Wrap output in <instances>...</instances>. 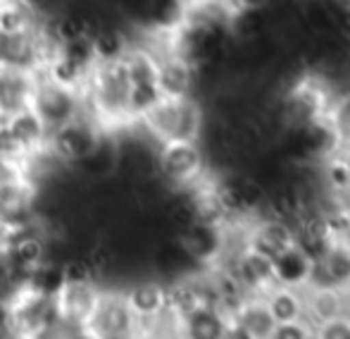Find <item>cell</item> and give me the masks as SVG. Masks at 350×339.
<instances>
[{"label":"cell","mask_w":350,"mask_h":339,"mask_svg":"<svg viewBox=\"0 0 350 339\" xmlns=\"http://www.w3.org/2000/svg\"><path fill=\"white\" fill-rule=\"evenodd\" d=\"M338 158H341V163L346 165V170H348V175H350V141L341 146V153H338Z\"/></svg>","instance_id":"obj_37"},{"label":"cell","mask_w":350,"mask_h":339,"mask_svg":"<svg viewBox=\"0 0 350 339\" xmlns=\"http://www.w3.org/2000/svg\"><path fill=\"white\" fill-rule=\"evenodd\" d=\"M348 5H350V0H348Z\"/></svg>","instance_id":"obj_39"},{"label":"cell","mask_w":350,"mask_h":339,"mask_svg":"<svg viewBox=\"0 0 350 339\" xmlns=\"http://www.w3.org/2000/svg\"><path fill=\"white\" fill-rule=\"evenodd\" d=\"M272 263H274V282L279 287L300 289L305 284H310V277H312V255L305 251V249H300L298 242L286 249V251H281L277 258H272Z\"/></svg>","instance_id":"obj_19"},{"label":"cell","mask_w":350,"mask_h":339,"mask_svg":"<svg viewBox=\"0 0 350 339\" xmlns=\"http://www.w3.org/2000/svg\"><path fill=\"white\" fill-rule=\"evenodd\" d=\"M160 88L157 84H131L129 93V122L136 125L157 101H160Z\"/></svg>","instance_id":"obj_27"},{"label":"cell","mask_w":350,"mask_h":339,"mask_svg":"<svg viewBox=\"0 0 350 339\" xmlns=\"http://www.w3.org/2000/svg\"><path fill=\"white\" fill-rule=\"evenodd\" d=\"M100 292L103 287H98V282H67L55 297L60 318L83 327L91 318L98 299H100Z\"/></svg>","instance_id":"obj_14"},{"label":"cell","mask_w":350,"mask_h":339,"mask_svg":"<svg viewBox=\"0 0 350 339\" xmlns=\"http://www.w3.org/2000/svg\"><path fill=\"white\" fill-rule=\"evenodd\" d=\"M122 294H124L136 321L141 323L143 335L148 332V325L157 323L167 313V294H170V289H167V284L162 279L155 277L136 279L126 289H122Z\"/></svg>","instance_id":"obj_10"},{"label":"cell","mask_w":350,"mask_h":339,"mask_svg":"<svg viewBox=\"0 0 350 339\" xmlns=\"http://www.w3.org/2000/svg\"><path fill=\"white\" fill-rule=\"evenodd\" d=\"M329 120L334 122V127H336L343 144H348L350 141V96L338 101V105L334 108V115L329 117Z\"/></svg>","instance_id":"obj_34"},{"label":"cell","mask_w":350,"mask_h":339,"mask_svg":"<svg viewBox=\"0 0 350 339\" xmlns=\"http://www.w3.org/2000/svg\"><path fill=\"white\" fill-rule=\"evenodd\" d=\"M41 75L48 77V79L55 81V84H60V86L74 88V91H83L86 79H88V70L79 67L77 62H72L70 58H65L60 51H55L51 58H48Z\"/></svg>","instance_id":"obj_25"},{"label":"cell","mask_w":350,"mask_h":339,"mask_svg":"<svg viewBox=\"0 0 350 339\" xmlns=\"http://www.w3.org/2000/svg\"><path fill=\"white\" fill-rule=\"evenodd\" d=\"M103 129L91 120V115L77 117L70 125L60 127V129L48 134L46 151L57 160V163L74 168L79 160H83L93 151V146L98 144Z\"/></svg>","instance_id":"obj_7"},{"label":"cell","mask_w":350,"mask_h":339,"mask_svg":"<svg viewBox=\"0 0 350 339\" xmlns=\"http://www.w3.org/2000/svg\"><path fill=\"white\" fill-rule=\"evenodd\" d=\"M224 339H250L245 335L243 330H239V327L234 325V323L229 321V325H226V332H224Z\"/></svg>","instance_id":"obj_36"},{"label":"cell","mask_w":350,"mask_h":339,"mask_svg":"<svg viewBox=\"0 0 350 339\" xmlns=\"http://www.w3.org/2000/svg\"><path fill=\"white\" fill-rule=\"evenodd\" d=\"M312 339H350V318L341 316L312 327Z\"/></svg>","instance_id":"obj_31"},{"label":"cell","mask_w":350,"mask_h":339,"mask_svg":"<svg viewBox=\"0 0 350 339\" xmlns=\"http://www.w3.org/2000/svg\"><path fill=\"white\" fill-rule=\"evenodd\" d=\"M5 308H8L10 339H27L60 318L55 299L36 294L27 287H19L5 301Z\"/></svg>","instance_id":"obj_6"},{"label":"cell","mask_w":350,"mask_h":339,"mask_svg":"<svg viewBox=\"0 0 350 339\" xmlns=\"http://www.w3.org/2000/svg\"><path fill=\"white\" fill-rule=\"evenodd\" d=\"M239 330H243L250 339H269L277 327L272 313H269L265 299H243L234 313L229 316Z\"/></svg>","instance_id":"obj_20"},{"label":"cell","mask_w":350,"mask_h":339,"mask_svg":"<svg viewBox=\"0 0 350 339\" xmlns=\"http://www.w3.org/2000/svg\"><path fill=\"white\" fill-rule=\"evenodd\" d=\"M327 110V93L314 79L298 81L288 93H286L284 103H281V122L284 127H300L324 117Z\"/></svg>","instance_id":"obj_9"},{"label":"cell","mask_w":350,"mask_h":339,"mask_svg":"<svg viewBox=\"0 0 350 339\" xmlns=\"http://www.w3.org/2000/svg\"><path fill=\"white\" fill-rule=\"evenodd\" d=\"M81 335H83V327L74 325V323L65 321V318H57L55 323L46 325L43 330L33 332V335L27 339H81Z\"/></svg>","instance_id":"obj_29"},{"label":"cell","mask_w":350,"mask_h":339,"mask_svg":"<svg viewBox=\"0 0 350 339\" xmlns=\"http://www.w3.org/2000/svg\"><path fill=\"white\" fill-rule=\"evenodd\" d=\"M234 277L239 279L241 287L253 289V292H269L272 287H277L272 258L250 247H243V251L236 258Z\"/></svg>","instance_id":"obj_18"},{"label":"cell","mask_w":350,"mask_h":339,"mask_svg":"<svg viewBox=\"0 0 350 339\" xmlns=\"http://www.w3.org/2000/svg\"><path fill=\"white\" fill-rule=\"evenodd\" d=\"M310 287H332L338 292L350 287V244L346 239H334L317 258H312Z\"/></svg>","instance_id":"obj_11"},{"label":"cell","mask_w":350,"mask_h":339,"mask_svg":"<svg viewBox=\"0 0 350 339\" xmlns=\"http://www.w3.org/2000/svg\"><path fill=\"white\" fill-rule=\"evenodd\" d=\"M176 244L193 263H215L224 251V227L210 223H193L176 232Z\"/></svg>","instance_id":"obj_12"},{"label":"cell","mask_w":350,"mask_h":339,"mask_svg":"<svg viewBox=\"0 0 350 339\" xmlns=\"http://www.w3.org/2000/svg\"><path fill=\"white\" fill-rule=\"evenodd\" d=\"M305 301V311L310 313V318L314 321V325H322L334 318L346 316L343 313V294L338 289L332 287H310Z\"/></svg>","instance_id":"obj_23"},{"label":"cell","mask_w":350,"mask_h":339,"mask_svg":"<svg viewBox=\"0 0 350 339\" xmlns=\"http://www.w3.org/2000/svg\"><path fill=\"white\" fill-rule=\"evenodd\" d=\"M5 122H8L10 131L14 134V139L19 141V146L27 151L29 158H31L33 153L46 151L48 129L43 127V122L38 120V115L31 110V108H24V110L5 117Z\"/></svg>","instance_id":"obj_21"},{"label":"cell","mask_w":350,"mask_h":339,"mask_svg":"<svg viewBox=\"0 0 350 339\" xmlns=\"http://www.w3.org/2000/svg\"><path fill=\"white\" fill-rule=\"evenodd\" d=\"M131 81L124 58L112 62H96L83 86L86 112L103 131H117L131 127L129 122Z\"/></svg>","instance_id":"obj_1"},{"label":"cell","mask_w":350,"mask_h":339,"mask_svg":"<svg viewBox=\"0 0 350 339\" xmlns=\"http://www.w3.org/2000/svg\"><path fill=\"white\" fill-rule=\"evenodd\" d=\"M293 244H295V229L286 220L279 218H265L260 223H255L248 232V239H245V247L269 255V258H277L281 251H286Z\"/></svg>","instance_id":"obj_17"},{"label":"cell","mask_w":350,"mask_h":339,"mask_svg":"<svg viewBox=\"0 0 350 339\" xmlns=\"http://www.w3.org/2000/svg\"><path fill=\"white\" fill-rule=\"evenodd\" d=\"M269 339H312V325H308L305 321L281 323V325L274 327Z\"/></svg>","instance_id":"obj_33"},{"label":"cell","mask_w":350,"mask_h":339,"mask_svg":"<svg viewBox=\"0 0 350 339\" xmlns=\"http://www.w3.org/2000/svg\"><path fill=\"white\" fill-rule=\"evenodd\" d=\"M38 72H24L14 67H0V117H10L31 103Z\"/></svg>","instance_id":"obj_15"},{"label":"cell","mask_w":350,"mask_h":339,"mask_svg":"<svg viewBox=\"0 0 350 339\" xmlns=\"http://www.w3.org/2000/svg\"><path fill=\"white\" fill-rule=\"evenodd\" d=\"M36 203L38 189L24 175L0 184V223L17 229L31 227L36 225Z\"/></svg>","instance_id":"obj_8"},{"label":"cell","mask_w":350,"mask_h":339,"mask_svg":"<svg viewBox=\"0 0 350 339\" xmlns=\"http://www.w3.org/2000/svg\"><path fill=\"white\" fill-rule=\"evenodd\" d=\"M83 335L91 339H129L143 335V327L131 313L124 294L103 289L91 318L83 325Z\"/></svg>","instance_id":"obj_5"},{"label":"cell","mask_w":350,"mask_h":339,"mask_svg":"<svg viewBox=\"0 0 350 339\" xmlns=\"http://www.w3.org/2000/svg\"><path fill=\"white\" fill-rule=\"evenodd\" d=\"M136 125H141L157 146L170 141H200L205 129V112L193 96L160 98Z\"/></svg>","instance_id":"obj_2"},{"label":"cell","mask_w":350,"mask_h":339,"mask_svg":"<svg viewBox=\"0 0 350 339\" xmlns=\"http://www.w3.org/2000/svg\"><path fill=\"white\" fill-rule=\"evenodd\" d=\"M38 22H48L62 10H67V0H19Z\"/></svg>","instance_id":"obj_30"},{"label":"cell","mask_w":350,"mask_h":339,"mask_svg":"<svg viewBox=\"0 0 350 339\" xmlns=\"http://www.w3.org/2000/svg\"><path fill=\"white\" fill-rule=\"evenodd\" d=\"M157 88L162 98H191L196 91V67L174 53H165L157 67Z\"/></svg>","instance_id":"obj_13"},{"label":"cell","mask_w":350,"mask_h":339,"mask_svg":"<svg viewBox=\"0 0 350 339\" xmlns=\"http://www.w3.org/2000/svg\"><path fill=\"white\" fill-rule=\"evenodd\" d=\"M88 38H91L93 53H96V62L122 60L131 48V41L126 38V34L120 27H112V24H98V27H93Z\"/></svg>","instance_id":"obj_22"},{"label":"cell","mask_w":350,"mask_h":339,"mask_svg":"<svg viewBox=\"0 0 350 339\" xmlns=\"http://www.w3.org/2000/svg\"><path fill=\"white\" fill-rule=\"evenodd\" d=\"M324 175H327V181L334 191H350V175H348L346 165L341 163V158H338V153L327 160Z\"/></svg>","instance_id":"obj_32"},{"label":"cell","mask_w":350,"mask_h":339,"mask_svg":"<svg viewBox=\"0 0 350 339\" xmlns=\"http://www.w3.org/2000/svg\"><path fill=\"white\" fill-rule=\"evenodd\" d=\"M229 3L234 5V10H255V12H262L274 0H229Z\"/></svg>","instance_id":"obj_35"},{"label":"cell","mask_w":350,"mask_h":339,"mask_svg":"<svg viewBox=\"0 0 350 339\" xmlns=\"http://www.w3.org/2000/svg\"><path fill=\"white\" fill-rule=\"evenodd\" d=\"M0 158L8 160V163H12V165H19V168H24V163L29 160L27 151H24L22 146H19V141L14 139V134L10 131L5 117H0Z\"/></svg>","instance_id":"obj_28"},{"label":"cell","mask_w":350,"mask_h":339,"mask_svg":"<svg viewBox=\"0 0 350 339\" xmlns=\"http://www.w3.org/2000/svg\"><path fill=\"white\" fill-rule=\"evenodd\" d=\"M267 303L269 313H272L274 323L281 325V323H295V321H303V313H305V301L303 297L298 294V289H291V287H272L267 292Z\"/></svg>","instance_id":"obj_24"},{"label":"cell","mask_w":350,"mask_h":339,"mask_svg":"<svg viewBox=\"0 0 350 339\" xmlns=\"http://www.w3.org/2000/svg\"><path fill=\"white\" fill-rule=\"evenodd\" d=\"M38 19L19 0H0V36H17L31 32Z\"/></svg>","instance_id":"obj_26"},{"label":"cell","mask_w":350,"mask_h":339,"mask_svg":"<svg viewBox=\"0 0 350 339\" xmlns=\"http://www.w3.org/2000/svg\"><path fill=\"white\" fill-rule=\"evenodd\" d=\"M229 316L221 308L205 303L176 321L179 339H224Z\"/></svg>","instance_id":"obj_16"},{"label":"cell","mask_w":350,"mask_h":339,"mask_svg":"<svg viewBox=\"0 0 350 339\" xmlns=\"http://www.w3.org/2000/svg\"><path fill=\"white\" fill-rule=\"evenodd\" d=\"M157 179L174 191H186L198 186L208 172V155L200 141H170L155 151Z\"/></svg>","instance_id":"obj_3"},{"label":"cell","mask_w":350,"mask_h":339,"mask_svg":"<svg viewBox=\"0 0 350 339\" xmlns=\"http://www.w3.org/2000/svg\"><path fill=\"white\" fill-rule=\"evenodd\" d=\"M48 134L60 127L70 125L77 117L86 115V101H83V91H74V88L60 86L43 77L41 72L36 75V84H33L31 103H29Z\"/></svg>","instance_id":"obj_4"},{"label":"cell","mask_w":350,"mask_h":339,"mask_svg":"<svg viewBox=\"0 0 350 339\" xmlns=\"http://www.w3.org/2000/svg\"><path fill=\"white\" fill-rule=\"evenodd\" d=\"M346 242L350 244V229H348V234H346Z\"/></svg>","instance_id":"obj_38"}]
</instances>
